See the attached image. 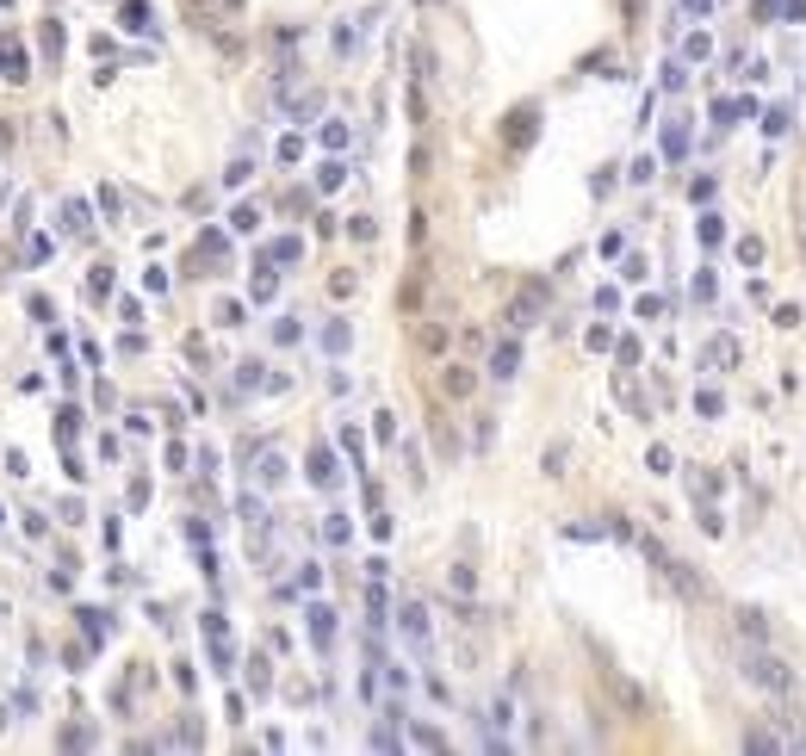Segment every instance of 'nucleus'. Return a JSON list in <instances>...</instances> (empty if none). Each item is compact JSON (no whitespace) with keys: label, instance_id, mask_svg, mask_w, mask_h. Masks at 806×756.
Instances as JSON below:
<instances>
[{"label":"nucleus","instance_id":"obj_1","mask_svg":"<svg viewBox=\"0 0 806 756\" xmlns=\"http://www.w3.org/2000/svg\"><path fill=\"white\" fill-rule=\"evenodd\" d=\"M744 676L763 682L770 694H788V688H794V670H788L781 657H770V652H744Z\"/></svg>","mask_w":806,"mask_h":756},{"label":"nucleus","instance_id":"obj_2","mask_svg":"<svg viewBox=\"0 0 806 756\" xmlns=\"http://www.w3.org/2000/svg\"><path fill=\"white\" fill-rule=\"evenodd\" d=\"M0 75H6V81H25V75H32V56H25V44L13 32L0 37Z\"/></svg>","mask_w":806,"mask_h":756},{"label":"nucleus","instance_id":"obj_3","mask_svg":"<svg viewBox=\"0 0 806 756\" xmlns=\"http://www.w3.org/2000/svg\"><path fill=\"white\" fill-rule=\"evenodd\" d=\"M533 131H540V112H515V124H509V143H515V149H522V143H533Z\"/></svg>","mask_w":806,"mask_h":756},{"label":"nucleus","instance_id":"obj_4","mask_svg":"<svg viewBox=\"0 0 806 756\" xmlns=\"http://www.w3.org/2000/svg\"><path fill=\"white\" fill-rule=\"evenodd\" d=\"M472 384H478V378L465 373V366H447V373H441V391H447V397H472Z\"/></svg>","mask_w":806,"mask_h":756},{"label":"nucleus","instance_id":"obj_5","mask_svg":"<svg viewBox=\"0 0 806 756\" xmlns=\"http://www.w3.org/2000/svg\"><path fill=\"white\" fill-rule=\"evenodd\" d=\"M230 6H236V0H186L193 19H217V13H230Z\"/></svg>","mask_w":806,"mask_h":756},{"label":"nucleus","instance_id":"obj_6","mask_svg":"<svg viewBox=\"0 0 806 756\" xmlns=\"http://www.w3.org/2000/svg\"><path fill=\"white\" fill-rule=\"evenodd\" d=\"M515 366H522V353H515V347H496V366H491V373H496V378H509Z\"/></svg>","mask_w":806,"mask_h":756},{"label":"nucleus","instance_id":"obj_7","mask_svg":"<svg viewBox=\"0 0 806 756\" xmlns=\"http://www.w3.org/2000/svg\"><path fill=\"white\" fill-rule=\"evenodd\" d=\"M124 25H131V32L149 25V6H143V0H124Z\"/></svg>","mask_w":806,"mask_h":756},{"label":"nucleus","instance_id":"obj_8","mask_svg":"<svg viewBox=\"0 0 806 756\" xmlns=\"http://www.w3.org/2000/svg\"><path fill=\"white\" fill-rule=\"evenodd\" d=\"M416 342H422V347H447V329H441V323H422Z\"/></svg>","mask_w":806,"mask_h":756}]
</instances>
